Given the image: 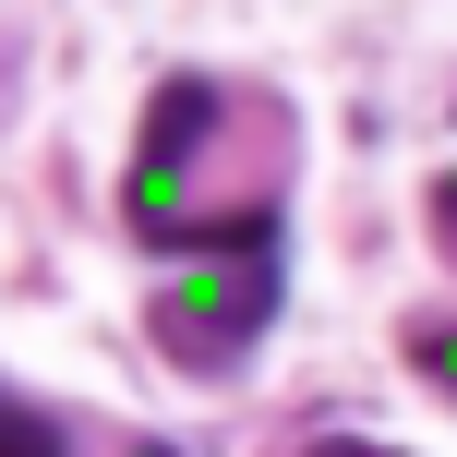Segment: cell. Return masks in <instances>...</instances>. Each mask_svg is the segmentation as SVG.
I'll return each mask as SVG.
<instances>
[{
  "instance_id": "cell-1",
  "label": "cell",
  "mask_w": 457,
  "mask_h": 457,
  "mask_svg": "<svg viewBox=\"0 0 457 457\" xmlns=\"http://www.w3.org/2000/svg\"><path fill=\"white\" fill-rule=\"evenodd\" d=\"M265 325H277V253H193L157 289V337H169V361H193V373H228Z\"/></svg>"
},
{
  "instance_id": "cell-2",
  "label": "cell",
  "mask_w": 457,
  "mask_h": 457,
  "mask_svg": "<svg viewBox=\"0 0 457 457\" xmlns=\"http://www.w3.org/2000/svg\"><path fill=\"white\" fill-rule=\"evenodd\" d=\"M0 457H85V421L48 410V397H12V386H0Z\"/></svg>"
},
{
  "instance_id": "cell-3",
  "label": "cell",
  "mask_w": 457,
  "mask_h": 457,
  "mask_svg": "<svg viewBox=\"0 0 457 457\" xmlns=\"http://www.w3.org/2000/svg\"><path fill=\"white\" fill-rule=\"evenodd\" d=\"M410 361H421V386L457 397V325H410Z\"/></svg>"
},
{
  "instance_id": "cell-4",
  "label": "cell",
  "mask_w": 457,
  "mask_h": 457,
  "mask_svg": "<svg viewBox=\"0 0 457 457\" xmlns=\"http://www.w3.org/2000/svg\"><path fill=\"white\" fill-rule=\"evenodd\" d=\"M301 457H397V445H361V434H325V445H301Z\"/></svg>"
},
{
  "instance_id": "cell-5",
  "label": "cell",
  "mask_w": 457,
  "mask_h": 457,
  "mask_svg": "<svg viewBox=\"0 0 457 457\" xmlns=\"http://www.w3.org/2000/svg\"><path fill=\"white\" fill-rule=\"evenodd\" d=\"M434 228H445V241H457V169H445V181H434Z\"/></svg>"
},
{
  "instance_id": "cell-6",
  "label": "cell",
  "mask_w": 457,
  "mask_h": 457,
  "mask_svg": "<svg viewBox=\"0 0 457 457\" xmlns=\"http://www.w3.org/2000/svg\"><path fill=\"white\" fill-rule=\"evenodd\" d=\"M133 457H181V445H133Z\"/></svg>"
}]
</instances>
